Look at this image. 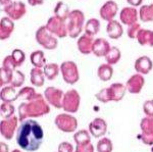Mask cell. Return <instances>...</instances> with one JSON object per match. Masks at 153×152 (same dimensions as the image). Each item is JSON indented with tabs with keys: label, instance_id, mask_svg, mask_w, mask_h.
<instances>
[{
	"label": "cell",
	"instance_id": "obj_16",
	"mask_svg": "<svg viewBox=\"0 0 153 152\" xmlns=\"http://www.w3.org/2000/svg\"><path fill=\"white\" fill-rule=\"evenodd\" d=\"M107 131V124L103 119H94L89 125V132L94 138H100L104 136Z\"/></svg>",
	"mask_w": 153,
	"mask_h": 152
},
{
	"label": "cell",
	"instance_id": "obj_6",
	"mask_svg": "<svg viewBox=\"0 0 153 152\" xmlns=\"http://www.w3.org/2000/svg\"><path fill=\"white\" fill-rule=\"evenodd\" d=\"M60 72L63 81L66 84L74 85L80 80V73H79L78 65L76 62L71 60L63 61L60 65Z\"/></svg>",
	"mask_w": 153,
	"mask_h": 152
},
{
	"label": "cell",
	"instance_id": "obj_45",
	"mask_svg": "<svg viewBox=\"0 0 153 152\" xmlns=\"http://www.w3.org/2000/svg\"><path fill=\"white\" fill-rule=\"evenodd\" d=\"M45 0H28L29 5L31 6H37V5H42L44 3Z\"/></svg>",
	"mask_w": 153,
	"mask_h": 152
},
{
	"label": "cell",
	"instance_id": "obj_25",
	"mask_svg": "<svg viewBox=\"0 0 153 152\" xmlns=\"http://www.w3.org/2000/svg\"><path fill=\"white\" fill-rule=\"evenodd\" d=\"M1 100L3 102H9L11 103L12 101H16L19 98V93L16 92L13 86H5L1 89V94H0Z\"/></svg>",
	"mask_w": 153,
	"mask_h": 152
},
{
	"label": "cell",
	"instance_id": "obj_10",
	"mask_svg": "<svg viewBox=\"0 0 153 152\" xmlns=\"http://www.w3.org/2000/svg\"><path fill=\"white\" fill-rule=\"evenodd\" d=\"M3 11L6 13V16L12 21H19L26 14L27 6L22 1H12L8 6H6L3 9Z\"/></svg>",
	"mask_w": 153,
	"mask_h": 152
},
{
	"label": "cell",
	"instance_id": "obj_2",
	"mask_svg": "<svg viewBox=\"0 0 153 152\" xmlns=\"http://www.w3.org/2000/svg\"><path fill=\"white\" fill-rule=\"evenodd\" d=\"M47 100L42 94H36L32 99L23 102L19 106V119L25 121L28 117H38L50 111Z\"/></svg>",
	"mask_w": 153,
	"mask_h": 152
},
{
	"label": "cell",
	"instance_id": "obj_30",
	"mask_svg": "<svg viewBox=\"0 0 153 152\" xmlns=\"http://www.w3.org/2000/svg\"><path fill=\"white\" fill-rule=\"evenodd\" d=\"M139 19L143 23L153 22V4L142 5L139 9Z\"/></svg>",
	"mask_w": 153,
	"mask_h": 152
},
{
	"label": "cell",
	"instance_id": "obj_12",
	"mask_svg": "<svg viewBox=\"0 0 153 152\" xmlns=\"http://www.w3.org/2000/svg\"><path fill=\"white\" fill-rule=\"evenodd\" d=\"M118 11V5L113 0H108L106 1L99 9V16L103 21L110 22L113 21L117 16Z\"/></svg>",
	"mask_w": 153,
	"mask_h": 152
},
{
	"label": "cell",
	"instance_id": "obj_39",
	"mask_svg": "<svg viewBox=\"0 0 153 152\" xmlns=\"http://www.w3.org/2000/svg\"><path fill=\"white\" fill-rule=\"evenodd\" d=\"M35 95H36L35 89L32 87H24L23 89L19 92V98H22L25 101L32 99Z\"/></svg>",
	"mask_w": 153,
	"mask_h": 152
},
{
	"label": "cell",
	"instance_id": "obj_48",
	"mask_svg": "<svg viewBox=\"0 0 153 152\" xmlns=\"http://www.w3.org/2000/svg\"><path fill=\"white\" fill-rule=\"evenodd\" d=\"M12 152H21V151H19V150H18V149H16V150H13V151H12Z\"/></svg>",
	"mask_w": 153,
	"mask_h": 152
},
{
	"label": "cell",
	"instance_id": "obj_5",
	"mask_svg": "<svg viewBox=\"0 0 153 152\" xmlns=\"http://www.w3.org/2000/svg\"><path fill=\"white\" fill-rule=\"evenodd\" d=\"M35 39L37 43L46 50H54L58 46L57 38L48 31L46 26H41L36 31Z\"/></svg>",
	"mask_w": 153,
	"mask_h": 152
},
{
	"label": "cell",
	"instance_id": "obj_27",
	"mask_svg": "<svg viewBox=\"0 0 153 152\" xmlns=\"http://www.w3.org/2000/svg\"><path fill=\"white\" fill-rule=\"evenodd\" d=\"M30 79L31 83L34 86L37 87H42L44 85V81H45V75H44V70L38 67H34L31 70L30 73Z\"/></svg>",
	"mask_w": 153,
	"mask_h": 152
},
{
	"label": "cell",
	"instance_id": "obj_37",
	"mask_svg": "<svg viewBox=\"0 0 153 152\" xmlns=\"http://www.w3.org/2000/svg\"><path fill=\"white\" fill-rule=\"evenodd\" d=\"M12 73L13 72L1 67V68H0V84H1V86L10 84L12 79Z\"/></svg>",
	"mask_w": 153,
	"mask_h": 152
},
{
	"label": "cell",
	"instance_id": "obj_1",
	"mask_svg": "<svg viewBox=\"0 0 153 152\" xmlns=\"http://www.w3.org/2000/svg\"><path fill=\"white\" fill-rule=\"evenodd\" d=\"M44 140V130L35 119L23 121L16 132V143L22 150L35 152L41 147Z\"/></svg>",
	"mask_w": 153,
	"mask_h": 152
},
{
	"label": "cell",
	"instance_id": "obj_7",
	"mask_svg": "<svg viewBox=\"0 0 153 152\" xmlns=\"http://www.w3.org/2000/svg\"><path fill=\"white\" fill-rule=\"evenodd\" d=\"M46 28L52 35L58 38H65L68 36V24L65 21H61L55 16L49 18L46 24Z\"/></svg>",
	"mask_w": 153,
	"mask_h": 152
},
{
	"label": "cell",
	"instance_id": "obj_9",
	"mask_svg": "<svg viewBox=\"0 0 153 152\" xmlns=\"http://www.w3.org/2000/svg\"><path fill=\"white\" fill-rule=\"evenodd\" d=\"M54 122H55V126L57 127V129L62 132H65V133L75 132L76 126H78V121L76 119V117L68 113L58 114L55 117Z\"/></svg>",
	"mask_w": 153,
	"mask_h": 152
},
{
	"label": "cell",
	"instance_id": "obj_4",
	"mask_svg": "<svg viewBox=\"0 0 153 152\" xmlns=\"http://www.w3.org/2000/svg\"><path fill=\"white\" fill-rule=\"evenodd\" d=\"M68 36L73 39L78 38L85 28V14L80 9H74L71 11L68 19Z\"/></svg>",
	"mask_w": 153,
	"mask_h": 152
},
{
	"label": "cell",
	"instance_id": "obj_3",
	"mask_svg": "<svg viewBox=\"0 0 153 152\" xmlns=\"http://www.w3.org/2000/svg\"><path fill=\"white\" fill-rule=\"evenodd\" d=\"M126 91H127V87L124 84H122V83H114L110 87L100 90L96 94V98L100 102H103V103H107L109 101L117 102L120 101L124 98Z\"/></svg>",
	"mask_w": 153,
	"mask_h": 152
},
{
	"label": "cell",
	"instance_id": "obj_34",
	"mask_svg": "<svg viewBox=\"0 0 153 152\" xmlns=\"http://www.w3.org/2000/svg\"><path fill=\"white\" fill-rule=\"evenodd\" d=\"M96 148L98 152H112V142L107 138H102L98 141Z\"/></svg>",
	"mask_w": 153,
	"mask_h": 152
},
{
	"label": "cell",
	"instance_id": "obj_20",
	"mask_svg": "<svg viewBox=\"0 0 153 152\" xmlns=\"http://www.w3.org/2000/svg\"><path fill=\"white\" fill-rule=\"evenodd\" d=\"M111 49L109 42L104 38H97L94 41V45H93V51L92 53L97 57H102V56L107 55L109 50Z\"/></svg>",
	"mask_w": 153,
	"mask_h": 152
},
{
	"label": "cell",
	"instance_id": "obj_24",
	"mask_svg": "<svg viewBox=\"0 0 153 152\" xmlns=\"http://www.w3.org/2000/svg\"><path fill=\"white\" fill-rule=\"evenodd\" d=\"M71 10L70 6L63 1H58L54 7V16L58 18L61 21H68V16H70Z\"/></svg>",
	"mask_w": 153,
	"mask_h": 152
},
{
	"label": "cell",
	"instance_id": "obj_19",
	"mask_svg": "<svg viewBox=\"0 0 153 152\" xmlns=\"http://www.w3.org/2000/svg\"><path fill=\"white\" fill-rule=\"evenodd\" d=\"M134 67L138 73L148 75L153 68V62L150 57H148L146 55H143L136 59Z\"/></svg>",
	"mask_w": 153,
	"mask_h": 152
},
{
	"label": "cell",
	"instance_id": "obj_47",
	"mask_svg": "<svg viewBox=\"0 0 153 152\" xmlns=\"http://www.w3.org/2000/svg\"><path fill=\"white\" fill-rule=\"evenodd\" d=\"M0 146H1V151L0 152H8V146H7L5 143L1 142V143H0Z\"/></svg>",
	"mask_w": 153,
	"mask_h": 152
},
{
	"label": "cell",
	"instance_id": "obj_18",
	"mask_svg": "<svg viewBox=\"0 0 153 152\" xmlns=\"http://www.w3.org/2000/svg\"><path fill=\"white\" fill-rule=\"evenodd\" d=\"M145 84V80L144 77L141 73H136L133 75L132 77L128 80L127 82V90L132 94H138V93L141 92V90L143 89Z\"/></svg>",
	"mask_w": 153,
	"mask_h": 152
},
{
	"label": "cell",
	"instance_id": "obj_28",
	"mask_svg": "<svg viewBox=\"0 0 153 152\" xmlns=\"http://www.w3.org/2000/svg\"><path fill=\"white\" fill-rule=\"evenodd\" d=\"M113 75V68L112 65H108V63H103L100 65L97 70V76L99 80L103 81V82H107L112 78Z\"/></svg>",
	"mask_w": 153,
	"mask_h": 152
},
{
	"label": "cell",
	"instance_id": "obj_42",
	"mask_svg": "<svg viewBox=\"0 0 153 152\" xmlns=\"http://www.w3.org/2000/svg\"><path fill=\"white\" fill-rule=\"evenodd\" d=\"M143 109L147 116L153 117V100H147L144 104H143Z\"/></svg>",
	"mask_w": 153,
	"mask_h": 152
},
{
	"label": "cell",
	"instance_id": "obj_26",
	"mask_svg": "<svg viewBox=\"0 0 153 152\" xmlns=\"http://www.w3.org/2000/svg\"><path fill=\"white\" fill-rule=\"evenodd\" d=\"M30 60L31 63L34 65V67L43 68L47 63H46V57L45 54L42 50H36L33 51L30 55Z\"/></svg>",
	"mask_w": 153,
	"mask_h": 152
},
{
	"label": "cell",
	"instance_id": "obj_38",
	"mask_svg": "<svg viewBox=\"0 0 153 152\" xmlns=\"http://www.w3.org/2000/svg\"><path fill=\"white\" fill-rule=\"evenodd\" d=\"M11 56L18 67H21L25 62V60H26V54H25V52L22 49H14L11 53Z\"/></svg>",
	"mask_w": 153,
	"mask_h": 152
},
{
	"label": "cell",
	"instance_id": "obj_23",
	"mask_svg": "<svg viewBox=\"0 0 153 152\" xmlns=\"http://www.w3.org/2000/svg\"><path fill=\"white\" fill-rule=\"evenodd\" d=\"M137 41L141 46L153 47V31L148 29H141L137 36Z\"/></svg>",
	"mask_w": 153,
	"mask_h": 152
},
{
	"label": "cell",
	"instance_id": "obj_29",
	"mask_svg": "<svg viewBox=\"0 0 153 152\" xmlns=\"http://www.w3.org/2000/svg\"><path fill=\"white\" fill-rule=\"evenodd\" d=\"M86 34L90 36H96L100 31V22L97 19H90L86 22L85 28H84Z\"/></svg>",
	"mask_w": 153,
	"mask_h": 152
},
{
	"label": "cell",
	"instance_id": "obj_46",
	"mask_svg": "<svg viewBox=\"0 0 153 152\" xmlns=\"http://www.w3.org/2000/svg\"><path fill=\"white\" fill-rule=\"evenodd\" d=\"M11 0H0V5H1V10L3 11V9L5 8L6 6H8L9 4L11 3Z\"/></svg>",
	"mask_w": 153,
	"mask_h": 152
},
{
	"label": "cell",
	"instance_id": "obj_14",
	"mask_svg": "<svg viewBox=\"0 0 153 152\" xmlns=\"http://www.w3.org/2000/svg\"><path fill=\"white\" fill-rule=\"evenodd\" d=\"M142 141L146 145L153 144V117H145L141 121Z\"/></svg>",
	"mask_w": 153,
	"mask_h": 152
},
{
	"label": "cell",
	"instance_id": "obj_49",
	"mask_svg": "<svg viewBox=\"0 0 153 152\" xmlns=\"http://www.w3.org/2000/svg\"><path fill=\"white\" fill-rule=\"evenodd\" d=\"M152 152H153V148H152Z\"/></svg>",
	"mask_w": 153,
	"mask_h": 152
},
{
	"label": "cell",
	"instance_id": "obj_43",
	"mask_svg": "<svg viewBox=\"0 0 153 152\" xmlns=\"http://www.w3.org/2000/svg\"><path fill=\"white\" fill-rule=\"evenodd\" d=\"M76 152H94V147L91 143L84 145H76Z\"/></svg>",
	"mask_w": 153,
	"mask_h": 152
},
{
	"label": "cell",
	"instance_id": "obj_41",
	"mask_svg": "<svg viewBox=\"0 0 153 152\" xmlns=\"http://www.w3.org/2000/svg\"><path fill=\"white\" fill-rule=\"evenodd\" d=\"M2 67L6 68V70H11V72H14V70H16L18 67H16V62H14L11 54L6 56V57L3 59V61H2Z\"/></svg>",
	"mask_w": 153,
	"mask_h": 152
},
{
	"label": "cell",
	"instance_id": "obj_33",
	"mask_svg": "<svg viewBox=\"0 0 153 152\" xmlns=\"http://www.w3.org/2000/svg\"><path fill=\"white\" fill-rule=\"evenodd\" d=\"M74 139L76 145H84V144L91 143V137L90 134L86 130H80L74 135Z\"/></svg>",
	"mask_w": 153,
	"mask_h": 152
},
{
	"label": "cell",
	"instance_id": "obj_17",
	"mask_svg": "<svg viewBox=\"0 0 153 152\" xmlns=\"http://www.w3.org/2000/svg\"><path fill=\"white\" fill-rule=\"evenodd\" d=\"M94 41L95 40L93 39L92 36H90L85 33L84 35L79 37V39H78V43H76L78 50L84 55L90 54V53H92V51H93Z\"/></svg>",
	"mask_w": 153,
	"mask_h": 152
},
{
	"label": "cell",
	"instance_id": "obj_35",
	"mask_svg": "<svg viewBox=\"0 0 153 152\" xmlns=\"http://www.w3.org/2000/svg\"><path fill=\"white\" fill-rule=\"evenodd\" d=\"M25 80H26V78H25V73L23 72H21V70H16L13 73H12V79H11L10 85L13 86L14 88L21 87V86L24 85Z\"/></svg>",
	"mask_w": 153,
	"mask_h": 152
},
{
	"label": "cell",
	"instance_id": "obj_32",
	"mask_svg": "<svg viewBox=\"0 0 153 152\" xmlns=\"http://www.w3.org/2000/svg\"><path fill=\"white\" fill-rule=\"evenodd\" d=\"M120 58H122V52L115 46H112L111 49L109 50V52L107 53V55L105 56L106 63H108L110 65H117L118 61L120 60Z\"/></svg>",
	"mask_w": 153,
	"mask_h": 152
},
{
	"label": "cell",
	"instance_id": "obj_21",
	"mask_svg": "<svg viewBox=\"0 0 153 152\" xmlns=\"http://www.w3.org/2000/svg\"><path fill=\"white\" fill-rule=\"evenodd\" d=\"M14 31V23L8 16H4L0 21V40H7Z\"/></svg>",
	"mask_w": 153,
	"mask_h": 152
},
{
	"label": "cell",
	"instance_id": "obj_22",
	"mask_svg": "<svg viewBox=\"0 0 153 152\" xmlns=\"http://www.w3.org/2000/svg\"><path fill=\"white\" fill-rule=\"evenodd\" d=\"M106 32H107V35L110 37V39L117 40L124 35V28L120 22L113 19V21L108 22L107 26H106Z\"/></svg>",
	"mask_w": 153,
	"mask_h": 152
},
{
	"label": "cell",
	"instance_id": "obj_44",
	"mask_svg": "<svg viewBox=\"0 0 153 152\" xmlns=\"http://www.w3.org/2000/svg\"><path fill=\"white\" fill-rule=\"evenodd\" d=\"M127 2L130 4V6L137 7V6H141V4L143 3V0H127Z\"/></svg>",
	"mask_w": 153,
	"mask_h": 152
},
{
	"label": "cell",
	"instance_id": "obj_11",
	"mask_svg": "<svg viewBox=\"0 0 153 152\" xmlns=\"http://www.w3.org/2000/svg\"><path fill=\"white\" fill-rule=\"evenodd\" d=\"M63 92L55 87H48L44 92V97L49 104L53 105L56 108H62Z\"/></svg>",
	"mask_w": 153,
	"mask_h": 152
},
{
	"label": "cell",
	"instance_id": "obj_40",
	"mask_svg": "<svg viewBox=\"0 0 153 152\" xmlns=\"http://www.w3.org/2000/svg\"><path fill=\"white\" fill-rule=\"evenodd\" d=\"M141 24L139 23H136L132 26H130L128 28V31H127V34H128V37L130 39H137V36L139 34L140 30H141Z\"/></svg>",
	"mask_w": 153,
	"mask_h": 152
},
{
	"label": "cell",
	"instance_id": "obj_8",
	"mask_svg": "<svg viewBox=\"0 0 153 152\" xmlns=\"http://www.w3.org/2000/svg\"><path fill=\"white\" fill-rule=\"evenodd\" d=\"M80 100L81 97L76 90H68L62 99L63 110H65L66 112H70V113H75L78 111L79 106H80Z\"/></svg>",
	"mask_w": 153,
	"mask_h": 152
},
{
	"label": "cell",
	"instance_id": "obj_36",
	"mask_svg": "<svg viewBox=\"0 0 153 152\" xmlns=\"http://www.w3.org/2000/svg\"><path fill=\"white\" fill-rule=\"evenodd\" d=\"M0 113H1V116L4 117V119H9L13 116L14 113V107L13 105L9 102H3L1 104V107H0Z\"/></svg>",
	"mask_w": 153,
	"mask_h": 152
},
{
	"label": "cell",
	"instance_id": "obj_31",
	"mask_svg": "<svg viewBox=\"0 0 153 152\" xmlns=\"http://www.w3.org/2000/svg\"><path fill=\"white\" fill-rule=\"evenodd\" d=\"M44 70V75L47 78L48 80L52 81L55 80L56 77L58 76L59 70H60V67L57 65V63H47L45 67H43Z\"/></svg>",
	"mask_w": 153,
	"mask_h": 152
},
{
	"label": "cell",
	"instance_id": "obj_15",
	"mask_svg": "<svg viewBox=\"0 0 153 152\" xmlns=\"http://www.w3.org/2000/svg\"><path fill=\"white\" fill-rule=\"evenodd\" d=\"M18 122L19 119L16 116H12L9 119H5L3 121H1L0 124V132L1 135L7 140H10L14 134V131L16 130L18 127Z\"/></svg>",
	"mask_w": 153,
	"mask_h": 152
},
{
	"label": "cell",
	"instance_id": "obj_13",
	"mask_svg": "<svg viewBox=\"0 0 153 152\" xmlns=\"http://www.w3.org/2000/svg\"><path fill=\"white\" fill-rule=\"evenodd\" d=\"M138 19H139V11L136 9V7H124L120 12V23L128 27L138 23Z\"/></svg>",
	"mask_w": 153,
	"mask_h": 152
}]
</instances>
